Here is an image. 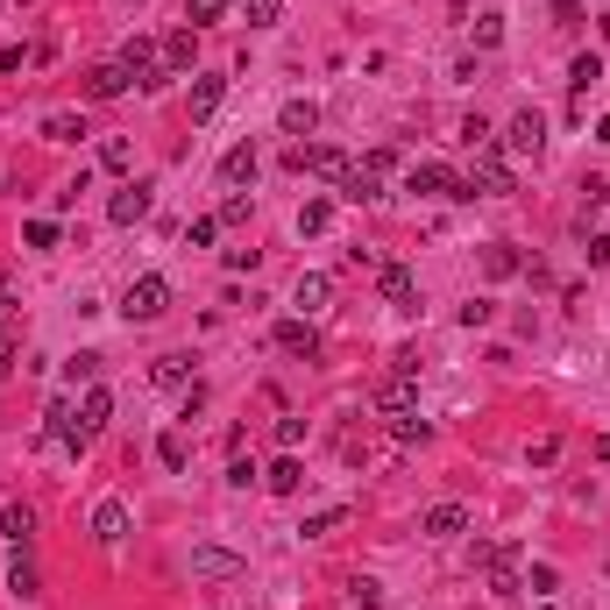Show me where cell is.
<instances>
[{
	"label": "cell",
	"mask_w": 610,
	"mask_h": 610,
	"mask_svg": "<svg viewBox=\"0 0 610 610\" xmlns=\"http://www.w3.org/2000/svg\"><path fill=\"white\" fill-rule=\"evenodd\" d=\"M341 525H348V504H320L298 532H305V540H327V532H341Z\"/></svg>",
	"instance_id": "obj_30"
},
{
	"label": "cell",
	"mask_w": 610,
	"mask_h": 610,
	"mask_svg": "<svg viewBox=\"0 0 610 610\" xmlns=\"http://www.w3.org/2000/svg\"><path fill=\"white\" fill-rule=\"evenodd\" d=\"M291 305H298V320L327 313V305H334V277H327V270H298V284H291Z\"/></svg>",
	"instance_id": "obj_12"
},
{
	"label": "cell",
	"mask_w": 610,
	"mask_h": 610,
	"mask_svg": "<svg viewBox=\"0 0 610 610\" xmlns=\"http://www.w3.org/2000/svg\"><path fill=\"white\" fill-rule=\"evenodd\" d=\"M270 341H277L284 355H305V362H320V327H313V320H298V313H291V320H277V334H270Z\"/></svg>",
	"instance_id": "obj_14"
},
{
	"label": "cell",
	"mask_w": 610,
	"mask_h": 610,
	"mask_svg": "<svg viewBox=\"0 0 610 610\" xmlns=\"http://www.w3.org/2000/svg\"><path fill=\"white\" fill-rule=\"evenodd\" d=\"M298 440H305V419H298V412H284V419H277V447H284V454H291V447H298Z\"/></svg>",
	"instance_id": "obj_47"
},
{
	"label": "cell",
	"mask_w": 610,
	"mask_h": 610,
	"mask_svg": "<svg viewBox=\"0 0 610 610\" xmlns=\"http://www.w3.org/2000/svg\"><path fill=\"white\" fill-rule=\"evenodd\" d=\"M582 192H589V206H610V178H589Z\"/></svg>",
	"instance_id": "obj_53"
},
{
	"label": "cell",
	"mask_w": 610,
	"mask_h": 610,
	"mask_svg": "<svg viewBox=\"0 0 610 610\" xmlns=\"http://www.w3.org/2000/svg\"><path fill=\"white\" fill-rule=\"evenodd\" d=\"M405 192H419V199H462V171H447V164H412V171H405Z\"/></svg>",
	"instance_id": "obj_10"
},
{
	"label": "cell",
	"mask_w": 610,
	"mask_h": 610,
	"mask_svg": "<svg viewBox=\"0 0 610 610\" xmlns=\"http://www.w3.org/2000/svg\"><path fill=\"white\" fill-rule=\"evenodd\" d=\"M242 220H249V192H235V199L220 206V227H242Z\"/></svg>",
	"instance_id": "obj_49"
},
{
	"label": "cell",
	"mask_w": 610,
	"mask_h": 610,
	"mask_svg": "<svg viewBox=\"0 0 610 610\" xmlns=\"http://www.w3.org/2000/svg\"><path fill=\"white\" fill-rule=\"evenodd\" d=\"M469 29H476V50H497V43H504V15H497V8H483Z\"/></svg>",
	"instance_id": "obj_37"
},
{
	"label": "cell",
	"mask_w": 610,
	"mask_h": 610,
	"mask_svg": "<svg viewBox=\"0 0 610 610\" xmlns=\"http://www.w3.org/2000/svg\"><path fill=\"white\" fill-rule=\"evenodd\" d=\"M263 490H270V497H298V490H305V469H298V454H277V462L263 469Z\"/></svg>",
	"instance_id": "obj_21"
},
{
	"label": "cell",
	"mask_w": 610,
	"mask_h": 610,
	"mask_svg": "<svg viewBox=\"0 0 610 610\" xmlns=\"http://www.w3.org/2000/svg\"><path fill=\"white\" fill-rule=\"evenodd\" d=\"M504 149L540 164V157H547V114H540V107H518V114L504 121Z\"/></svg>",
	"instance_id": "obj_5"
},
{
	"label": "cell",
	"mask_w": 610,
	"mask_h": 610,
	"mask_svg": "<svg viewBox=\"0 0 610 610\" xmlns=\"http://www.w3.org/2000/svg\"><path fill=\"white\" fill-rule=\"evenodd\" d=\"M462 142H469V149H490V142H497V128H490L483 114H469V121H462Z\"/></svg>",
	"instance_id": "obj_43"
},
{
	"label": "cell",
	"mask_w": 610,
	"mask_h": 610,
	"mask_svg": "<svg viewBox=\"0 0 610 610\" xmlns=\"http://www.w3.org/2000/svg\"><path fill=\"white\" fill-rule=\"evenodd\" d=\"M220 100H227V79H220V71H192V121H213Z\"/></svg>",
	"instance_id": "obj_20"
},
{
	"label": "cell",
	"mask_w": 610,
	"mask_h": 610,
	"mask_svg": "<svg viewBox=\"0 0 610 610\" xmlns=\"http://www.w3.org/2000/svg\"><path fill=\"white\" fill-rule=\"evenodd\" d=\"M86 114H43V142H86Z\"/></svg>",
	"instance_id": "obj_28"
},
{
	"label": "cell",
	"mask_w": 610,
	"mask_h": 610,
	"mask_svg": "<svg viewBox=\"0 0 610 610\" xmlns=\"http://www.w3.org/2000/svg\"><path fill=\"white\" fill-rule=\"evenodd\" d=\"M79 419H86V433H100V426L114 419V391H107V384H86V398H79Z\"/></svg>",
	"instance_id": "obj_26"
},
{
	"label": "cell",
	"mask_w": 610,
	"mask_h": 610,
	"mask_svg": "<svg viewBox=\"0 0 610 610\" xmlns=\"http://www.w3.org/2000/svg\"><path fill=\"white\" fill-rule=\"evenodd\" d=\"M8 320H15V298H8V291H0V327H8Z\"/></svg>",
	"instance_id": "obj_55"
},
{
	"label": "cell",
	"mask_w": 610,
	"mask_h": 610,
	"mask_svg": "<svg viewBox=\"0 0 610 610\" xmlns=\"http://www.w3.org/2000/svg\"><path fill=\"white\" fill-rule=\"evenodd\" d=\"M362 171H376V178H384V171H398V149H391V142H376L369 157H362Z\"/></svg>",
	"instance_id": "obj_46"
},
{
	"label": "cell",
	"mask_w": 610,
	"mask_h": 610,
	"mask_svg": "<svg viewBox=\"0 0 610 610\" xmlns=\"http://www.w3.org/2000/svg\"><path fill=\"white\" fill-rule=\"evenodd\" d=\"M256 171H263V149L256 142H235L220 157V185H256Z\"/></svg>",
	"instance_id": "obj_15"
},
{
	"label": "cell",
	"mask_w": 610,
	"mask_h": 610,
	"mask_svg": "<svg viewBox=\"0 0 610 610\" xmlns=\"http://www.w3.org/2000/svg\"><path fill=\"white\" fill-rule=\"evenodd\" d=\"M554 462H561V440L554 433H540V440L525 447V469H554Z\"/></svg>",
	"instance_id": "obj_40"
},
{
	"label": "cell",
	"mask_w": 610,
	"mask_h": 610,
	"mask_svg": "<svg viewBox=\"0 0 610 610\" xmlns=\"http://www.w3.org/2000/svg\"><path fill=\"white\" fill-rule=\"evenodd\" d=\"M192 582H242L249 575V554H235V547H192Z\"/></svg>",
	"instance_id": "obj_6"
},
{
	"label": "cell",
	"mask_w": 610,
	"mask_h": 610,
	"mask_svg": "<svg viewBox=\"0 0 610 610\" xmlns=\"http://www.w3.org/2000/svg\"><path fill=\"white\" fill-rule=\"evenodd\" d=\"M256 476H263V469H256V462H249V454H235V462H227V490H249V483H256Z\"/></svg>",
	"instance_id": "obj_44"
},
{
	"label": "cell",
	"mask_w": 610,
	"mask_h": 610,
	"mask_svg": "<svg viewBox=\"0 0 610 610\" xmlns=\"http://www.w3.org/2000/svg\"><path fill=\"white\" fill-rule=\"evenodd\" d=\"M0 71H29V50H22V43H8V50H0Z\"/></svg>",
	"instance_id": "obj_52"
},
{
	"label": "cell",
	"mask_w": 610,
	"mask_h": 610,
	"mask_svg": "<svg viewBox=\"0 0 610 610\" xmlns=\"http://www.w3.org/2000/svg\"><path fill=\"white\" fill-rule=\"evenodd\" d=\"M348 610H384V582L355 575V582H348Z\"/></svg>",
	"instance_id": "obj_36"
},
{
	"label": "cell",
	"mask_w": 610,
	"mask_h": 610,
	"mask_svg": "<svg viewBox=\"0 0 610 610\" xmlns=\"http://www.w3.org/2000/svg\"><path fill=\"white\" fill-rule=\"evenodd\" d=\"M334 199H348V206H376V199H384V178H376V171H362V164H355V171L341 178V192H334Z\"/></svg>",
	"instance_id": "obj_23"
},
{
	"label": "cell",
	"mask_w": 610,
	"mask_h": 610,
	"mask_svg": "<svg viewBox=\"0 0 610 610\" xmlns=\"http://www.w3.org/2000/svg\"><path fill=\"white\" fill-rule=\"evenodd\" d=\"M128 157H135L128 135H107V142H100V171H128Z\"/></svg>",
	"instance_id": "obj_41"
},
{
	"label": "cell",
	"mask_w": 610,
	"mask_h": 610,
	"mask_svg": "<svg viewBox=\"0 0 610 610\" xmlns=\"http://www.w3.org/2000/svg\"><path fill=\"white\" fill-rule=\"evenodd\" d=\"M596 22H603V36H610V8H603V15H596Z\"/></svg>",
	"instance_id": "obj_57"
},
{
	"label": "cell",
	"mask_w": 610,
	"mask_h": 610,
	"mask_svg": "<svg viewBox=\"0 0 610 610\" xmlns=\"http://www.w3.org/2000/svg\"><path fill=\"white\" fill-rule=\"evenodd\" d=\"M43 440L64 447V454H86V447H93V433H86V419H79V405H71V398H50V405H43Z\"/></svg>",
	"instance_id": "obj_3"
},
{
	"label": "cell",
	"mask_w": 610,
	"mask_h": 610,
	"mask_svg": "<svg viewBox=\"0 0 610 610\" xmlns=\"http://www.w3.org/2000/svg\"><path fill=\"white\" fill-rule=\"evenodd\" d=\"M582 256H589V270H603V263H610V235H589Z\"/></svg>",
	"instance_id": "obj_50"
},
{
	"label": "cell",
	"mask_w": 610,
	"mask_h": 610,
	"mask_svg": "<svg viewBox=\"0 0 610 610\" xmlns=\"http://www.w3.org/2000/svg\"><path fill=\"white\" fill-rule=\"evenodd\" d=\"M511 164H504V149L490 142V149H476V164H469V178H462V199H511Z\"/></svg>",
	"instance_id": "obj_2"
},
{
	"label": "cell",
	"mask_w": 610,
	"mask_h": 610,
	"mask_svg": "<svg viewBox=\"0 0 610 610\" xmlns=\"http://www.w3.org/2000/svg\"><path fill=\"white\" fill-rule=\"evenodd\" d=\"M596 142H610V114H603V121H596Z\"/></svg>",
	"instance_id": "obj_56"
},
{
	"label": "cell",
	"mask_w": 610,
	"mask_h": 610,
	"mask_svg": "<svg viewBox=\"0 0 610 610\" xmlns=\"http://www.w3.org/2000/svg\"><path fill=\"white\" fill-rule=\"evenodd\" d=\"M199 71V29H171L164 36V79H192Z\"/></svg>",
	"instance_id": "obj_13"
},
{
	"label": "cell",
	"mask_w": 610,
	"mask_h": 610,
	"mask_svg": "<svg viewBox=\"0 0 610 610\" xmlns=\"http://www.w3.org/2000/svg\"><path fill=\"white\" fill-rule=\"evenodd\" d=\"M554 22H561V29H575V22H582V0H554Z\"/></svg>",
	"instance_id": "obj_51"
},
{
	"label": "cell",
	"mask_w": 610,
	"mask_h": 610,
	"mask_svg": "<svg viewBox=\"0 0 610 610\" xmlns=\"http://www.w3.org/2000/svg\"><path fill=\"white\" fill-rule=\"evenodd\" d=\"M64 376H71V384H93V376H100V355H93V348H79V355L64 362Z\"/></svg>",
	"instance_id": "obj_42"
},
{
	"label": "cell",
	"mask_w": 610,
	"mask_h": 610,
	"mask_svg": "<svg viewBox=\"0 0 610 610\" xmlns=\"http://www.w3.org/2000/svg\"><path fill=\"white\" fill-rule=\"evenodd\" d=\"M22 242H29V249H57V242H64V227H57L50 213H36V220H22Z\"/></svg>",
	"instance_id": "obj_32"
},
{
	"label": "cell",
	"mask_w": 610,
	"mask_h": 610,
	"mask_svg": "<svg viewBox=\"0 0 610 610\" xmlns=\"http://www.w3.org/2000/svg\"><path fill=\"white\" fill-rule=\"evenodd\" d=\"M227 15V0H185V29H213Z\"/></svg>",
	"instance_id": "obj_39"
},
{
	"label": "cell",
	"mask_w": 610,
	"mask_h": 610,
	"mask_svg": "<svg viewBox=\"0 0 610 610\" xmlns=\"http://www.w3.org/2000/svg\"><path fill=\"white\" fill-rule=\"evenodd\" d=\"M242 22L249 29H277L284 22V0H242Z\"/></svg>",
	"instance_id": "obj_34"
},
{
	"label": "cell",
	"mask_w": 610,
	"mask_h": 610,
	"mask_svg": "<svg viewBox=\"0 0 610 610\" xmlns=\"http://www.w3.org/2000/svg\"><path fill=\"white\" fill-rule=\"evenodd\" d=\"M86 532H93V547H121L128 540V504L121 497H100L93 518H86Z\"/></svg>",
	"instance_id": "obj_11"
},
{
	"label": "cell",
	"mask_w": 610,
	"mask_h": 610,
	"mask_svg": "<svg viewBox=\"0 0 610 610\" xmlns=\"http://www.w3.org/2000/svg\"><path fill=\"white\" fill-rule=\"evenodd\" d=\"M0 540H8V547H29V540H36V511H29V504H8V511H0Z\"/></svg>",
	"instance_id": "obj_25"
},
{
	"label": "cell",
	"mask_w": 610,
	"mask_h": 610,
	"mask_svg": "<svg viewBox=\"0 0 610 610\" xmlns=\"http://www.w3.org/2000/svg\"><path fill=\"white\" fill-rule=\"evenodd\" d=\"M157 462H164L171 476H185V469H192V447H185V433H164V440H157Z\"/></svg>",
	"instance_id": "obj_33"
},
{
	"label": "cell",
	"mask_w": 610,
	"mask_h": 610,
	"mask_svg": "<svg viewBox=\"0 0 610 610\" xmlns=\"http://www.w3.org/2000/svg\"><path fill=\"white\" fill-rule=\"evenodd\" d=\"M454 320H462L469 334H483V327L497 320V298H469V305H462V313H454Z\"/></svg>",
	"instance_id": "obj_38"
},
{
	"label": "cell",
	"mask_w": 610,
	"mask_h": 610,
	"mask_svg": "<svg viewBox=\"0 0 610 610\" xmlns=\"http://www.w3.org/2000/svg\"><path fill=\"white\" fill-rule=\"evenodd\" d=\"M164 313H171V277L142 270V277L121 291V320H128V327H149V320H164Z\"/></svg>",
	"instance_id": "obj_1"
},
{
	"label": "cell",
	"mask_w": 610,
	"mask_h": 610,
	"mask_svg": "<svg viewBox=\"0 0 610 610\" xmlns=\"http://www.w3.org/2000/svg\"><path fill=\"white\" fill-rule=\"evenodd\" d=\"M114 64L128 71V86H142V93H157V86H164V50L149 43V36H128Z\"/></svg>",
	"instance_id": "obj_4"
},
{
	"label": "cell",
	"mask_w": 610,
	"mask_h": 610,
	"mask_svg": "<svg viewBox=\"0 0 610 610\" xmlns=\"http://www.w3.org/2000/svg\"><path fill=\"white\" fill-rule=\"evenodd\" d=\"M121 93H128V71H121V64H93V71H86V100H93V107H100V100H121Z\"/></svg>",
	"instance_id": "obj_22"
},
{
	"label": "cell",
	"mask_w": 610,
	"mask_h": 610,
	"mask_svg": "<svg viewBox=\"0 0 610 610\" xmlns=\"http://www.w3.org/2000/svg\"><path fill=\"white\" fill-rule=\"evenodd\" d=\"M313 128H320V100H284V107H277V135L305 142Z\"/></svg>",
	"instance_id": "obj_17"
},
{
	"label": "cell",
	"mask_w": 610,
	"mask_h": 610,
	"mask_svg": "<svg viewBox=\"0 0 610 610\" xmlns=\"http://www.w3.org/2000/svg\"><path fill=\"white\" fill-rule=\"evenodd\" d=\"M149 384H157V391H192V384H199V376H192V355H157V362H149Z\"/></svg>",
	"instance_id": "obj_18"
},
{
	"label": "cell",
	"mask_w": 610,
	"mask_h": 610,
	"mask_svg": "<svg viewBox=\"0 0 610 610\" xmlns=\"http://www.w3.org/2000/svg\"><path fill=\"white\" fill-rule=\"evenodd\" d=\"M376 412H391V419H398V412H419V391H412V376H398V369H391L384 384H376Z\"/></svg>",
	"instance_id": "obj_19"
},
{
	"label": "cell",
	"mask_w": 610,
	"mask_h": 610,
	"mask_svg": "<svg viewBox=\"0 0 610 610\" xmlns=\"http://www.w3.org/2000/svg\"><path fill=\"white\" fill-rule=\"evenodd\" d=\"M540 610H554V603H540Z\"/></svg>",
	"instance_id": "obj_58"
},
{
	"label": "cell",
	"mask_w": 610,
	"mask_h": 610,
	"mask_svg": "<svg viewBox=\"0 0 610 610\" xmlns=\"http://www.w3.org/2000/svg\"><path fill=\"white\" fill-rule=\"evenodd\" d=\"M15 362H22V341H15V334H0V384L15 376Z\"/></svg>",
	"instance_id": "obj_48"
},
{
	"label": "cell",
	"mask_w": 610,
	"mask_h": 610,
	"mask_svg": "<svg viewBox=\"0 0 610 610\" xmlns=\"http://www.w3.org/2000/svg\"><path fill=\"white\" fill-rule=\"evenodd\" d=\"M476 263H483V277H490V284H504V277H525V256H518L511 242H483V249H476Z\"/></svg>",
	"instance_id": "obj_16"
},
{
	"label": "cell",
	"mask_w": 610,
	"mask_h": 610,
	"mask_svg": "<svg viewBox=\"0 0 610 610\" xmlns=\"http://www.w3.org/2000/svg\"><path fill=\"white\" fill-rule=\"evenodd\" d=\"M554 582H561V568H554V561H540V568L525 575V589H532V596H554Z\"/></svg>",
	"instance_id": "obj_45"
},
{
	"label": "cell",
	"mask_w": 610,
	"mask_h": 610,
	"mask_svg": "<svg viewBox=\"0 0 610 610\" xmlns=\"http://www.w3.org/2000/svg\"><path fill=\"white\" fill-rule=\"evenodd\" d=\"M327 227H334V199H327V192L298 206V235H327Z\"/></svg>",
	"instance_id": "obj_29"
},
{
	"label": "cell",
	"mask_w": 610,
	"mask_h": 610,
	"mask_svg": "<svg viewBox=\"0 0 610 610\" xmlns=\"http://www.w3.org/2000/svg\"><path fill=\"white\" fill-rule=\"evenodd\" d=\"M391 440H398V447H426V440H433V426H426L419 412H398V419H391Z\"/></svg>",
	"instance_id": "obj_31"
},
{
	"label": "cell",
	"mask_w": 610,
	"mask_h": 610,
	"mask_svg": "<svg viewBox=\"0 0 610 610\" xmlns=\"http://www.w3.org/2000/svg\"><path fill=\"white\" fill-rule=\"evenodd\" d=\"M8 596H43V575H36V561H29V547H15V561H8Z\"/></svg>",
	"instance_id": "obj_24"
},
{
	"label": "cell",
	"mask_w": 610,
	"mask_h": 610,
	"mask_svg": "<svg viewBox=\"0 0 610 610\" xmlns=\"http://www.w3.org/2000/svg\"><path fill=\"white\" fill-rule=\"evenodd\" d=\"M419 532H426V540H462V532H469V504H462V497L426 504V511H419Z\"/></svg>",
	"instance_id": "obj_8"
},
{
	"label": "cell",
	"mask_w": 610,
	"mask_h": 610,
	"mask_svg": "<svg viewBox=\"0 0 610 610\" xmlns=\"http://www.w3.org/2000/svg\"><path fill=\"white\" fill-rule=\"evenodd\" d=\"M589 86H603V57H596V50H582V57L568 64V93L589 100Z\"/></svg>",
	"instance_id": "obj_27"
},
{
	"label": "cell",
	"mask_w": 610,
	"mask_h": 610,
	"mask_svg": "<svg viewBox=\"0 0 610 610\" xmlns=\"http://www.w3.org/2000/svg\"><path fill=\"white\" fill-rule=\"evenodd\" d=\"M596 462H610V426H603V433H596Z\"/></svg>",
	"instance_id": "obj_54"
},
{
	"label": "cell",
	"mask_w": 610,
	"mask_h": 610,
	"mask_svg": "<svg viewBox=\"0 0 610 610\" xmlns=\"http://www.w3.org/2000/svg\"><path fill=\"white\" fill-rule=\"evenodd\" d=\"M149 213H157V185H149V178H135V185H121V192L107 199V220H114V227H142Z\"/></svg>",
	"instance_id": "obj_7"
},
{
	"label": "cell",
	"mask_w": 610,
	"mask_h": 610,
	"mask_svg": "<svg viewBox=\"0 0 610 610\" xmlns=\"http://www.w3.org/2000/svg\"><path fill=\"white\" fill-rule=\"evenodd\" d=\"M220 242V213H199V220H185V249H213Z\"/></svg>",
	"instance_id": "obj_35"
},
{
	"label": "cell",
	"mask_w": 610,
	"mask_h": 610,
	"mask_svg": "<svg viewBox=\"0 0 610 610\" xmlns=\"http://www.w3.org/2000/svg\"><path fill=\"white\" fill-rule=\"evenodd\" d=\"M376 291H384V305H398V313H419V270L412 263H384L376 270Z\"/></svg>",
	"instance_id": "obj_9"
}]
</instances>
